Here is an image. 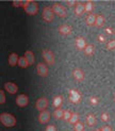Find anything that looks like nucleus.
<instances>
[{"label": "nucleus", "mask_w": 115, "mask_h": 131, "mask_svg": "<svg viewBox=\"0 0 115 131\" xmlns=\"http://www.w3.org/2000/svg\"><path fill=\"white\" fill-rule=\"evenodd\" d=\"M24 11L27 13L28 15H35L38 12V4L33 1V0H27L24 1Z\"/></svg>", "instance_id": "obj_1"}, {"label": "nucleus", "mask_w": 115, "mask_h": 131, "mask_svg": "<svg viewBox=\"0 0 115 131\" xmlns=\"http://www.w3.org/2000/svg\"><path fill=\"white\" fill-rule=\"evenodd\" d=\"M0 122L5 127H14L16 125V118L10 113L0 114Z\"/></svg>", "instance_id": "obj_2"}, {"label": "nucleus", "mask_w": 115, "mask_h": 131, "mask_svg": "<svg viewBox=\"0 0 115 131\" xmlns=\"http://www.w3.org/2000/svg\"><path fill=\"white\" fill-rule=\"evenodd\" d=\"M51 9H52L53 13L55 15H57L59 17H66L67 16V12H66V9L64 8V6L60 3H53L52 6H51Z\"/></svg>", "instance_id": "obj_3"}, {"label": "nucleus", "mask_w": 115, "mask_h": 131, "mask_svg": "<svg viewBox=\"0 0 115 131\" xmlns=\"http://www.w3.org/2000/svg\"><path fill=\"white\" fill-rule=\"evenodd\" d=\"M42 56L44 58L45 62H46L48 65H53L54 64V62H55L54 54H53V52L51 51L50 49H43Z\"/></svg>", "instance_id": "obj_4"}, {"label": "nucleus", "mask_w": 115, "mask_h": 131, "mask_svg": "<svg viewBox=\"0 0 115 131\" xmlns=\"http://www.w3.org/2000/svg\"><path fill=\"white\" fill-rule=\"evenodd\" d=\"M43 19L46 23H51L54 18V13L51 9V6H45L43 10V14H42Z\"/></svg>", "instance_id": "obj_5"}, {"label": "nucleus", "mask_w": 115, "mask_h": 131, "mask_svg": "<svg viewBox=\"0 0 115 131\" xmlns=\"http://www.w3.org/2000/svg\"><path fill=\"white\" fill-rule=\"evenodd\" d=\"M48 99L46 97H41V98H38V99L36 100V103H35V107L36 109L40 111V112H42V111L44 110H46L47 107H48Z\"/></svg>", "instance_id": "obj_6"}, {"label": "nucleus", "mask_w": 115, "mask_h": 131, "mask_svg": "<svg viewBox=\"0 0 115 131\" xmlns=\"http://www.w3.org/2000/svg\"><path fill=\"white\" fill-rule=\"evenodd\" d=\"M29 103V97L25 94H20L18 95L17 98H16V104L18 107L20 108H24V107H27Z\"/></svg>", "instance_id": "obj_7"}, {"label": "nucleus", "mask_w": 115, "mask_h": 131, "mask_svg": "<svg viewBox=\"0 0 115 131\" xmlns=\"http://www.w3.org/2000/svg\"><path fill=\"white\" fill-rule=\"evenodd\" d=\"M36 71H37V74L40 75L41 77H47L48 74H49L47 65L44 64V63H38L36 65Z\"/></svg>", "instance_id": "obj_8"}, {"label": "nucleus", "mask_w": 115, "mask_h": 131, "mask_svg": "<svg viewBox=\"0 0 115 131\" xmlns=\"http://www.w3.org/2000/svg\"><path fill=\"white\" fill-rule=\"evenodd\" d=\"M69 100L73 103H78L81 100V94L77 90H70L69 91Z\"/></svg>", "instance_id": "obj_9"}, {"label": "nucleus", "mask_w": 115, "mask_h": 131, "mask_svg": "<svg viewBox=\"0 0 115 131\" xmlns=\"http://www.w3.org/2000/svg\"><path fill=\"white\" fill-rule=\"evenodd\" d=\"M50 121V112L47 110H44L38 115V122L41 124H47Z\"/></svg>", "instance_id": "obj_10"}, {"label": "nucleus", "mask_w": 115, "mask_h": 131, "mask_svg": "<svg viewBox=\"0 0 115 131\" xmlns=\"http://www.w3.org/2000/svg\"><path fill=\"white\" fill-rule=\"evenodd\" d=\"M73 77L76 81L78 82H82L84 80V73H83V70L80 69V68H75L73 70Z\"/></svg>", "instance_id": "obj_11"}, {"label": "nucleus", "mask_w": 115, "mask_h": 131, "mask_svg": "<svg viewBox=\"0 0 115 131\" xmlns=\"http://www.w3.org/2000/svg\"><path fill=\"white\" fill-rule=\"evenodd\" d=\"M75 45H76V47L77 49H79V50H84V48L86 47V41H85V38L83 37V36H78L75 40Z\"/></svg>", "instance_id": "obj_12"}, {"label": "nucleus", "mask_w": 115, "mask_h": 131, "mask_svg": "<svg viewBox=\"0 0 115 131\" xmlns=\"http://www.w3.org/2000/svg\"><path fill=\"white\" fill-rule=\"evenodd\" d=\"M4 90L6 92H9L10 94H16L17 93V91H18V88L15 83H13V82H6L4 83Z\"/></svg>", "instance_id": "obj_13"}, {"label": "nucleus", "mask_w": 115, "mask_h": 131, "mask_svg": "<svg viewBox=\"0 0 115 131\" xmlns=\"http://www.w3.org/2000/svg\"><path fill=\"white\" fill-rule=\"evenodd\" d=\"M72 31H73L72 27L68 26V25H61L60 27L57 28V32L62 35H69L70 33H72Z\"/></svg>", "instance_id": "obj_14"}, {"label": "nucleus", "mask_w": 115, "mask_h": 131, "mask_svg": "<svg viewBox=\"0 0 115 131\" xmlns=\"http://www.w3.org/2000/svg\"><path fill=\"white\" fill-rule=\"evenodd\" d=\"M96 122L97 121H96V116L94 114L89 113V114H87L85 116V123H86V125L88 127H94L96 125Z\"/></svg>", "instance_id": "obj_15"}, {"label": "nucleus", "mask_w": 115, "mask_h": 131, "mask_svg": "<svg viewBox=\"0 0 115 131\" xmlns=\"http://www.w3.org/2000/svg\"><path fill=\"white\" fill-rule=\"evenodd\" d=\"M85 12V8H84V3L82 2H77L76 6H75V14L77 16H81L83 15V13Z\"/></svg>", "instance_id": "obj_16"}, {"label": "nucleus", "mask_w": 115, "mask_h": 131, "mask_svg": "<svg viewBox=\"0 0 115 131\" xmlns=\"http://www.w3.org/2000/svg\"><path fill=\"white\" fill-rule=\"evenodd\" d=\"M105 23H106V17L102 15V14H99L96 16V21H95V26L97 28H102L105 26Z\"/></svg>", "instance_id": "obj_17"}, {"label": "nucleus", "mask_w": 115, "mask_h": 131, "mask_svg": "<svg viewBox=\"0 0 115 131\" xmlns=\"http://www.w3.org/2000/svg\"><path fill=\"white\" fill-rule=\"evenodd\" d=\"M24 57L26 58V60L28 61L29 65H33V64H34L35 58H34V53H33V52H32L31 50H27V51H26Z\"/></svg>", "instance_id": "obj_18"}, {"label": "nucleus", "mask_w": 115, "mask_h": 131, "mask_svg": "<svg viewBox=\"0 0 115 131\" xmlns=\"http://www.w3.org/2000/svg\"><path fill=\"white\" fill-rule=\"evenodd\" d=\"M96 14H94V13H89V14L85 17V24L87 26H95V21H96Z\"/></svg>", "instance_id": "obj_19"}, {"label": "nucleus", "mask_w": 115, "mask_h": 131, "mask_svg": "<svg viewBox=\"0 0 115 131\" xmlns=\"http://www.w3.org/2000/svg\"><path fill=\"white\" fill-rule=\"evenodd\" d=\"M18 59H19V57L17 56V53H15V52H13V53H11L10 54V57H9V64L11 65V66H15V65L18 63Z\"/></svg>", "instance_id": "obj_20"}, {"label": "nucleus", "mask_w": 115, "mask_h": 131, "mask_svg": "<svg viewBox=\"0 0 115 131\" xmlns=\"http://www.w3.org/2000/svg\"><path fill=\"white\" fill-rule=\"evenodd\" d=\"M84 54L85 56H87V57H91V56H93L94 54V51H95V47H94V45H92V44H88V45H86V47L84 48Z\"/></svg>", "instance_id": "obj_21"}, {"label": "nucleus", "mask_w": 115, "mask_h": 131, "mask_svg": "<svg viewBox=\"0 0 115 131\" xmlns=\"http://www.w3.org/2000/svg\"><path fill=\"white\" fill-rule=\"evenodd\" d=\"M62 103H63V97H62V96L57 95V96H55V97L53 98L52 104H53V107H54V108H61Z\"/></svg>", "instance_id": "obj_22"}, {"label": "nucleus", "mask_w": 115, "mask_h": 131, "mask_svg": "<svg viewBox=\"0 0 115 131\" xmlns=\"http://www.w3.org/2000/svg\"><path fill=\"white\" fill-rule=\"evenodd\" d=\"M18 66L19 67H21V68H27L28 66H29V63H28V61L26 60V58L25 57H19V59H18Z\"/></svg>", "instance_id": "obj_23"}, {"label": "nucleus", "mask_w": 115, "mask_h": 131, "mask_svg": "<svg viewBox=\"0 0 115 131\" xmlns=\"http://www.w3.org/2000/svg\"><path fill=\"white\" fill-rule=\"evenodd\" d=\"M63 114H64V110L61 108H56L53 112V117L55 119H61L63 118Z\"/></svg>", "instance_id": "obj_24"}, {"label": "nucleus", "mask_w": 115, "mask_h": 131, "mask_svg": "<svg viewBox=\"0 0 115 131\" xmlns=\"http://www.w3.org/2000/svg\"><path fill=\"white\" fill-rule=\"evenodd\" d=\"M84 8H85V12H87L88 14L92 13V11L94 10V2L93 1H86L84 3Z\"/></svg>", "instance_id": "obj_25"}, {"label": "nucleus", "mask_w": 115, "mask_h": 131, "mask_svg": "<svg viewBox=\"0 0 115 131\" xmlns=\"http://www.w3.org/2000/svg\"><path fill=\"white\" fill-rule=\"evenodd\" d=\"M79 122V114L75 112V113H72V116H70V119H69V123L73 124V125H75L76 123Z\"/></svg>", "instance_id": "obj_26"}, {"label": "nucleus", "mask_w": 115, "mask_h": 131, "mask_svg": "<svg viewBox=\"0 0 115 131\" xmlns=\"http://www.w3.org/2000/svg\"><path fill=\"white\" fill-rule=\"evenodd\" d=\"M100 119L102 122H105V123H108L109 121L111 119V117H110V114H109L108 112H102L100 114Z\"/></svg>", "instance_id": "obj_27"}, {"label": "nucleus", "mask_w": 115, "mask_h": 131, "mask_svg": "<svg viewBox=\"0 0 115 131\" xmlns=\"http://www.w3.org/2000/svg\"><path fill=\"white\" fill-rule=\"evenodd\" d=\"M74 129H75V131H84V125H83V123L78 122L75 124Z\"/></svg>", "instance_id": "obj_28"}, {"label": "nucleus", "mask_w": 115, "mask_h": 131, "mask_svg": "<svg viewBox=\"0 0 115 131\" xmlns=\"http://www.w3.org/2000/svg\"><path fill=\"white\" fill-rule=\"evenodd\" d=\"M70 116H72V112L69 110H64V114H63V119L65 122H69Z\"/></svg>", "instance_id": "obj_29"}, {"label": "nucleus", "mask_w": 115, "mask_h": 131, "mask_svg": "<svg viewBox=\"0 0 115 131\" xmlns=\"http://www.w3.org/2000/svg\"><path fill=\"white\" fill-rule=\"evenodd\" d=\"M107 49L108 50H114L115 49V38L111 40L107 43Z\"/></svg>", "instance_id": "obj_30"}, {"label": "nucleus", "mask_w": 115, "mask_h": 131, "mask_svg": "<svg viewBox=\"0 0 115 131\" xmlns=\"http://www.w3.org/2000/svg\"><path fill=\"white\" fill-rule=\"evenodd\" d=\"M88 101H89V103H91L92 106H97L98 102H99V99L97 97H95V96H91L88 98Z\"/></svg>", "instance_id": "obj_31"}, {"label": "nucleus", "mask_w": 115, "mask_h": 131, "mask_svg": "<svg viewBox=\"0 0 115 131\" xmlns=\"http://www.w3.org/2000/svg\"><path fill=\"white\" fill-rule=\"evenodd\" d=\"M5 102V94L4 92L0 90V104H3Z\"/></svg>", "instance_id": "obj_32"}, {"label": "nucleus", "mask_w": 115, "mask_h": 131, "mask_svg": "<svg viewBox=\"0 0 115 131\" xmlns=\"http://www.w3.org/2000/svg\"><path fill=\"white\" fill-rule=\"evenodd\" d=\"M13 5L15 8H19V6H24V1H20V0H17V1H13Z\"/></svg>", "instance_id": "obj_33"}, {"label": "nucleus", "mask_w": 115, "mask_h": 131, "mask_svg": "<svg viewBox=\"0 0 115 131\" xmlns=\"http://www.w3.org/2000/svg\"><path fill=\"white\" fill-rule=\"evenodd\" d=\"M45 131H56V128L54 125H48L45 129Z\"/></svg>", "instance_id": "obj_34"}, {"label": "nucleus", "mask_w": 115, "mask_h": 131, "mask_svg": "<svg viewBox=\"0 0 115 131\" xmlns=\"http://www.w3.org/2000/svg\"><path fill=\"white\" fill-rule=\"evenodd\" d=\"M77 4V1H75V0H67L66 1V5L68 6H76Z\"/></svg>", "instance_id": "obj_35"}, {"label": "nucleus", "mask_w": 115, "mask_h": 131, "mask_svg": "<svg viewBox=\"0 0 115 131\" xmlns=\"http://www.w3.org/2000/svg\"><path fill=\"white\" fill-rule=\"evenodd\" d=\"M100 131H113V129L110 126H102L100 128Z\"/></svg>", "instance_id": "obj_36"}, {"label": "nucleus", "mask_w": 115, "mask_h": 131, "mask_svg": "<svg viewBox=\"0 0 115 131\" xmlns=\"http://www.w3.org/2000/svg\"><path fill=\"white\" fill-rule=\"evenodd\" d=\"M99 40H100V42H103V36L100 35V36H99Z\"/></svg>", "instance_id": "obj_37"}, {"label": "nucleus", "mask_w": 115, "mask_h": 131, "mask_svg": "<svg viewBox=\"0 0 115 131\" xmlns=\"http://www.w3.org/2000/svg\"><path fill=\"white\" fill-rule=\"evenodd\" d=\"M94 131H100V129H95Z\"/></svg>", "instance_id": "obj_38"}, {"label": "nucleus", "mask_w": 115, "mask_h": 131, "mask_svg": "<svg viewBox=\"0 0 115 131\" xmlns=\"http://www.w3.org/2000/svg\"><path fill=\"white\" fill-rule=\"evenodd\" d=\"M114 101H115V93H114Z\"/></svg>", "instance_id": "obj_39"}, {"label": "nucleus", "mask_w": 115, "mask_h": 131, "mask_svg": "<svg viewBox=\"0 0 115 131\" xmlns=\"http://www.w3.org/2000/svg\"><path fill=\"white\" fill-rule=\"evenodd\" d=\"M114 34H115V31H114Z\"/></svg>", "instance_id": "obj_40"}]
</instances>
